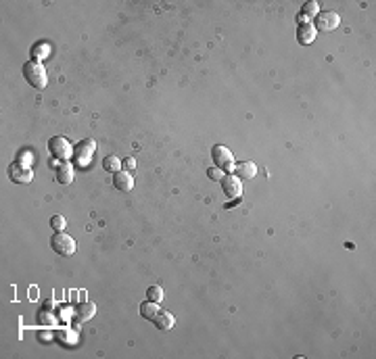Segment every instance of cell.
<instances>
[{
	"mask_svg": "<svg viewBox=\"0 0 376 359\" xmlns=\"http://www.w3.org/2000/svg\"><path fill=\"white\" fill-rule=\"evenodd\" d=\"M153 322L157 324V328H159V330H165V332H167V330H171V328H173V324H176V320H173L171 313H169V311H163V309L157 313V316H155V320H153Z\"/></svg>",
	"mask_w": 376,
	"mask_h": 359,
	"instance_id": "9a60e30c",
	"label": "cell"
},
{
	"mask_svg": "<svg viewBox=\"0 0 376 359\" xmlns=\"http://www.w3.org/2000/svg\"><path fill=\"white\" fill-rule=\"evenodd\" d=\"M316 32H318V30H316L312 23H301L299 30H297V40H299L301 46H307V44H312V42L316 40Z\"/></svg>",
	"mask_w": 376,
	"mask_h": 359,
	"instance_id": "8fae6325",
	"label": "cell"
},
{
	"mask_svg": "<svg viewBox=\"0 0 376 359\" xmlns=\"http://www.w3.org/2000/svg\"><path fill=\"white\" fill-rule=\"evenodd\" d=\"M207 177L213 179V182H222L224 169H219V167H209V169H207Z\"/></svg>",
	"mask_w": 376,
	"mask_h": 359,
	"instance_id": "603a6c76",
	"label": "cell"
},
{
	"mask_svg": "<svg viewBox=\"0 0 376 359\" xmlns=\"http://www.w3.org/2000/svg\"><path fill=\"white\" fill-rule=\"evenodd\" d=\"M48 148H51V152H53V159H59V161H69L71 155H73L71 142H69L67 138H63V136L51 138Z\"/></svg>",
	"mask_w": 376,
	"mask_h": 359,
	"instance_id": "277c9868",
	"label": "cell"
},
{
	"mask_svg": "<svg viewBox=\"0 0 376 359\" xmlns=\"http://www.w3.org/2000/svg\"><path fill=\"white\" fill-rule=\"evenodd\" d=\"M55 341L65 349H76L78 343H80V336L73 328H59L55 332Z\"/></svg>",
	"mask_w": 376,
	"mask_h": 359,
	"instance_id": "ba28073f",
	"label": "cell"
},
{
	"mask_svg": "<svg viewBox=\"0 0 376 359\" xmlns=\"http://www.w3.org/2000/svg\"><path fill=\"white\" fill-rule=\"evenodd\" d=\"M51 55V44L48 42H40V44H34L32 46V57L34 61H42Z\"/></svg>",
	"mask_w": 376,
	"mask_h": 359,
	"instance_id": "ac0fdd59",
	"label": "cell"
},
{
	"mask_svg": "<svg viewBox=\"0 0 376 359\" xmlns=\"http://www.w3.org/2000/svg\"><path fill=\"white\" fill-rule=\"evenodd\" d=\"M123 167L126 169H134L136 167V159H134V157H126V159H123Z\"/></svg>",
	"mask_w": 376,
	"mask_h": 359,
	"instance_id": "cb8c5ba5",
	"label": "cell"
},
{
	"mask_svg": "<svg viewBox=\"0 0 376 359\" xmlns=\"http://www.w3.org/2000/svg\"><path fill=\"white\" fill-rule=\"evenodd\" d=\"M94 152H96V142L92 138H86L78 146H73V161L80 167H86V165H90Z\"/></svg>",
	"mask_w": 376,
	"mask_h": 359,
	"instance_id": "3957f363",
	"label": "cell"
},
{
	"mask_svg": "<svg viewBox=\"0 0 376 359\" xmlns=\"http://www.w3.org/2000/svg\"><path fill=\"white\" fill-rule=\"evenodd\" d=\"M222 188H224V194L228 198H240V194H242V184H240L238 175H224Z\"/></svg>",
	"mask_w": 376,
	"mask_h": 359,
	"instance_id": "9c48e42d",
	"label": "cell"
},
{
	"mask_svg": "<svg viewBox=\"0 0 376 359\" xmlns=\"http://www.w3.org/2000/svg\"><path fill=\"white\" fill-rule=\"evenodd\" d=\"M339 15L335 13V11H322V13H318V17H316V30H322V32H333V30H337L339 28Z\"/></svg>",
	"mask_w": 376,
	"mask_h": 359,
	"instance_id": "52a82bcc",
	"label": "cell"
},
{
	"mask_svg": "<svg viewBox=\"0 0 376 359\" xmlns=\"http://www.w3.org/2000/svg\"><path fill=\"white\" fill-rule=\"evenodd\" d=\"M94 313H96V305H94L92 301H84V303L78 307V324L92 320Z\"/></svg>",
	"mask_w": 376,
	"mask_h": 359,
	"instance_id": "5bb4252c",
	"label": "cell"
},
{
	"mask_svg": "<svg viewBox=\"0 0 376 359\" xmlns=\"http://www.w3.org/2000/svg\"><path fill=\"white\" fill-rule=\"evenodd\" d=\"M161 309H159V303H155V301H144L142 305H140V316L142 318H146V320H155V316H157Z\"/></svg>",
	"mask_w": 376,
	"mask_h": 359,
	"instance_id": "e0dca14e",
	"label": "cell"
},
{
	"mask_svg": "<svg viewBox=\"0 0 376 359\" xmlns=\"http://www.w3.org/2000/svg\"><path fill=\"white\" fill-rule=\"evenodd\" d=\"M40 341L42 343H48L51 341V334H40Z\"/></svg>",
	"mask_w": 376,
	"mask_h": 359,
	"instance_id": "d4e9b609",
	"label": "cell"
},
{
	"mask_svg": "<svg viewBox=\"0 0 376 359\" xmlns=\"http://www.w3.org/2000/svg\"><path fill=\"white\" fill-rule=\"evenodd\" d=\"M57 179L61 184H71L73 182V165L69 161H63L57 167Z\"/></svg>",
	"mask_w": 376,
	"mask_h": 359,
	"instance_id": "4fadbf2b",
	"label": "cell"
},
{
	"mask_svg": "<svg viewBox=\"0 0 376 359\" xmlns=\"http://www.w3.org/2000/svg\"><path fill=\"white\" fill-rule=\"evenodd\" d=\"M301 13H303V17H318V13H320V5L316 3V0H312V3H305L303 5V9H301Z\"/></svg>",
	"mask_w": 376,
	"mask_h": 359,
	"instance_id": "44dd1931",
	"label": "cell"
},
{
	"mask_svg": "<svg viewBox=\"0 0 376 359\" xmlns=\"http://www.w3.org/2000/svg\"><path fill=\"white\" fill-rule=\"evenodd\" d=\"M23 78L28 80V84L30 86H34V88H38V90H42V88H46V84H48V78H46V69H44V65L40 63V61H28L26 65H23Z\"/></svg>",
	"mask_w": 376,
	"mask_h": 359,
	"instance_id": "6da1fadb",
	"label": "cell"
},
{
	"mask_svg": "<svg viewBox=\"0 0 376 359\" xmlns=\"http://www.w3.org/2000/svg\"><path fill=\"white\" fill-rule=\"evenodd\" d=\"M146 297H148V301L161 303V301H163V288H161L159 284H155V286H148V290H146Z\"/></svg>",
	"mask_w": 376,
	"mask_h": 359,
	"instance_id": "ffe728a7",
	"label": "cell"
},
{
	"mask_svg": "<svg viewBox=\"0 0 376 359\" xmlns=\"http://www.w3.org/2000/svg\"><path fill=\"white\" fill-rule=\"evenodd\" d=\"M57 322H59V318L55 316V311L42 309V311L38 313V324H42V326H55Z\"/></svg>",
	"mask_w": 376,
	"mask_h": 359,
	"instance_id": "d6986e66",
	"label": "cell"
},
{
	"mask_svg": "<svg viewBox=\"0 0 376 359\" xmlns=\"http://www.w3.org/2000/svg\"><path fill=\"white\" fill-rule=\"evenodd\" d=\"M65 226H67V221H65L63 215H53V217H51V228H53L55 232H63Z\"/></svg>",
	"mask_w": 376,
	"mask_h": 359,
	"instance_id": "7402d4cb",
	"label": "cell"
},
{
	"mask_svg": "<svg viewBox=\"0 0 376 359\" xmlns=\"http://www.w3.org/2000/svg\"><path fill=\"white\" fill-rule=\"evenodd\" d=\"M234 171H236V175L240 179H253L255 173H257V167H255L253 161H238L234 165Z\"/></svg>",
	"mask_w": 376,
	"mask_h": 359,
	"instance_id": "7c38bea8",
	"label": "cell"
},
{
	"mask_svg": "<svg viewBox=\"0 0 376 359\" xmlns=\"http://www.w3.org/2000/svg\"><path fill=\"white\" fill-rule=\"evenodd\" d=\"M9 177L13 179L15 184H30L34 179V171L28 163H21V161H15L11 163L9 167Z\"/></svg>",
	"mask_w": 376,
	"mask_h": 359,
	"instance_id": "8992f818",
	"label": "cell"
},
{
	"mask_svg": "<svg viewBox=\"0 0 376 359\" xmlns=\"http://www.w3.org/2000/svg\"><path fill=\"white\" fill-rule=\"evenodd\" d=\"M113 186L117 188V190H121V192H130L132 188H134V177H132L128 171H117V173H113Z\"/></svg>",
	"mask_w": 376,
	"mask_h": 359,
	"instance_id": "30bf717a",
	"label": "cell"
},
{
	"mask_svg": "<svg viewBox=\"0 0 376 359\" xmlns=\"http://www.w3.org/2000/svg\"><path fill=\"white\" fill-rule=\"evenodd\" d=\"M211 159H213V163H215V167H219V169H224V171H232L234 169V157H232V152L226 148V146H222V144H215L213 148H211Z\"/></svg>",
	"mask_w": 376,
	"mask_h": 359,
	"instance_id": "5b68a950",
	"label": "cell"
},
{
	"mask_svg": "<svg viewBox=\"0 0 376 359\" xmlns=\"http://www.w3.org/2000/svg\"><path fill=\"white\" fill-rule=\"evenodd\" d=\"M51 249L57 253V255H63V257H71L76 253V240L65 234V232H57L53 234L51 238Z\"/></svg>",
	"mask_w": 376,
	"mask_h": 359,
	"instance_id": "7a4b0ae2",
	"label": "cell"
},
{
	"mask_svg": "<svg viewBox=\"0 0 376 359\" xmlns=\"http://www.w3.org/2000/svg\"><path fill=\"white\" fill-rule=\"evenodd\" d=\"M103 167H105V171L117 173V171L123 169V161L119 159V157H115V155H109V157H105V159H103Z\"/></svg>",
	"mask_w": 376,
	"mask_h": 359,
	"instance_id": "2e32d148",
	"label": "cell"
}]
</instances>
